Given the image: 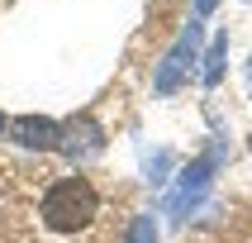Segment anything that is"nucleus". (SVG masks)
Wrapping results in <instances>:
<instances>
[{"label":"nucleus","mask_w":252,"mask_h":243,"mask_svg":"<svg viewBox=\"0 0 252 243\" xmlns=\"http://www.w3.org/2000/svg\"><path fill=\"white\" fill-rule=\"evenodd\" d=\"M38 214H43V224L53 229V234H81V229L95 224L100 196H95V186L86 181V176H62V181H53L43 191Z\"/></svg>","instance_id":"f257e3e1"},{"label":"nucleus","mask_w":252,"mask_h":243,"mask_svg":"<svg viewBox=\"0 0 252 243\" xmlns=\"http://www.w3.org/2000/svg\"><path fill=\"white\" fill-rule=\"evenodd\" d=\"M200 38H205V29H200V19H190V24L181 29V38L167 48V57H162V67L153 71V91L157 96H171L176 86L186 81V71H190V62L200 57Z\"/></svg>","instance_id":"f03ea898"},{"label":"nucleus","mask_w":252,"mask_h":243,"mask_svg":"<svg viewBox=\"0 0 252 243\" xmlns=\"http://www.w3.org/2000/svg\"><path fill=\"white\" fill-rule=\"evenodd\" d=\"M57 153H67L71 162L100 157V153H105V129H100L91 114H76V119H67L62 134H57Z\"/></svg>","instance_id":"7ed1b4c3"},{"label":"nucleus","mask_w":252,"mask_h":243,"mask_svg":"<svg viewBox=\"0 0 252 243\" xmlns=\"http://www.w3.org/2000/svg\"><path fill=\"white\" fill-rule=\"evenodd\" d=\"M5 134H10L19 148L53 153V148H57V134H62V124H57V119H48V114H19V119H10V124H5Z\"/></svg>","instance_id":"20e7f679"},{"label":"nucleus","mask_w":252,"mask_h":243,"mask_svg":"<svg viewBox=\"0 0 252 243\" xmlns=\"http://www.w3.org/2000/svg\"><path fill=\"white\" fill-rule=\"evenodd\" d=\"M224 57H228V34H219V38L210 43V53H205V71H200L205 86H214L219 76H224Z\"/></svg>","instance_id":"39448f33"},{"label":"nucleus","mask_w":252,"mask_h":243,"mask_svg":"<svg viewBox=\"0 0 252 243\" xmlns=\"http://www.w3.org/2000/svg\"><path fill=\"white\" fill-rule=\"evenodd\" d=\"M153 239H157L153 214H138V219H133V234H128V243H153Z\"/></svg>","instance_id":"423d86ee"},{"label":"nucleus","mask_w":252,"mask_h":243,"mask_svg":"<svg viewBox=\"0 0 252 243\" xmlns=\"http://www.w3.org/2000/svg\"><path fill=\"white\" fill-rule=\"evenodd\" d=\"M214 5H219V0H195V19H205V14H210Z\"/></svg>","instance_id":"0eeeda50"},{"label":"nucleus","mask_w":252,"mask_h":243,"mask_svg":"<svg viewBox=\"0 0 252 243\" xmlns=\"http://www.w3.org/2000/svg\"><path fill=\"white\" fill-rule=\"evenodd\" d=\"M248 91H252V62H248Z\"/></svg>","instance_id":"6e6552de"},{"label":"nucleus","mask_w":252,"mask_h":243,"mask_svg":"<svg viewBox=\"0 0 252 243\" xmlns=\"http://www.w3.org/2000/svg\"><path fill=\"white\" fill-rule=\"evenodd\" d=\"M0 134H5V114H0Z\"/></svg>","instance_id":"1a4fd4ad"}]
</instances>
